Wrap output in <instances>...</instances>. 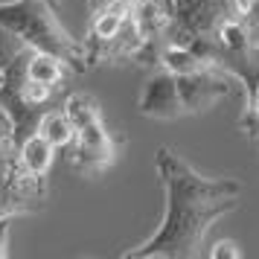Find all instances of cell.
Instances as JSON below:
<instances>
[{"label":"cell","instance_id":"1","mask_svg":"<svg viewBox=\"0 0 259 259\" xmlns=\"http://www.w3.org/2000/svg\"><path fill=\"white\" fill-rule=\"evenodd\" d=\"M154 166L166 192V215L160 227L125 259H192L204 256V239L215 222L242 201V184L222 175H201L172 146L154 152Z\"/></svg>","mask_w":259,"mask_h":259},{"label":"cell","instance_id":"2","mask_svg":"<svg viewBox=\"0 0 259 259\" xmlns=\"http://www.w3.org/2000/svg\"><path fill=\"white\" fill-rule=\"evenodd\" d=\"M0 21L24 38L26 47L59 56L73 73L91 70L84 41L73 38L61 26L50 0H9V3H0Z\"/></svg>","mask_w":259,"mask_h":259},{"label":"cell","instance_id":"3","mask_svg":"<svg viewBox=\"0 0 259 259\" xmlns=\"http://www.w3.org/2000/svg\"><path fill=\"white\" fill-rule=\"evenodd\" d=\"M61 108L67 111V117L76 125V137L64 149V157L70 160V166L79 175H99L117 157V143L108 134L105 122H102V111L99 102L88 94H70Z\"/></svg>","mask_w":259,"mask_h":259},{"label":"cell","instance_id":"4","mask_svg":"<svg viewBox=\"0 0 259 259\" xmlns=\"http://www.w3.org/2000/svg\"><path fill=\"white\" fill-rule=\"evenodd\" d=\"M172 29L169 41L192 44L198 38H215L227 18H236L230 0H172Z\"/></svg>","mask_w":259,"mask_h":259},{"label":"cell","instance_id":"5","mask_svg":"<svg viewBox=\"0 0 259 259\" xmlns=\"http://www.w3.org/2000/svg\"><path fill=\"white\" fill-rule=\"evenodd\" d=\"M137 0H88L91 9V29L84 38V53H88V67H96L105 59V50L125 26L131 9Z\"/></svg>","mask_w":259,"mask_h":259},{"label":"cell","instance_id":"6","mask_svg":"<svg viewBox=\"0 0 259 259\" xmlns=\"http://www.w3.org/2000/svg\"><path fill=\"white\" fill-rule=\"evenodd\" d=\"M137 111L149 119H181L184 114V102H181V91H178V76L169 70H157L149 76V82L143 84V94L137 99Z\"/></svg>","mask_w":259,"mask_h":259},{"label":"cell","instance_id":"7","mask_svg":"<svg viewBox=\"0 0 259 259\" xmlns=\"http://www.w3.org/2000/svg\"><path fill=\"white\" fill-rule=\"evenodd\" d=\"M56 152H59V149H56L41 131H32V134L18 146V160H21V166H24L29 175L44 178L50 172V166H53Z\"/></svg>","mask_w":259,"mask_h":259},{"label":"cell","instance_id":"8","mask_svg":"<svg viewBox=\"0 0 259 259\" xmlns=\"http://www.w3.org/2000/svg\"><path fill=\"white\" fill-rule=\"evenodd\" d=\"M160 67L175 76H192V73H201L212 67L201 59L195 50H189L187 44H175V41H166L163 50H160Z\"/></svg>","mask_w":259,"mask_h":259},{"label":"cell","instance_id":"9","mask_svg":"<svg viewBox=\"0 0 259 259\" xmlns=\"http://www.w3.org/2000/svg\"><path fill=\"white\" fill-rule=\"evenodd\" d=\"M24 70H26V79H32V82L59 88V84L64 82V76H67L70 67H67L59 56H50V53H41V50H29Z\"/></svg>","mask_w":259,"mask_h":259},{"label":"cell","instance_id":"10","mask_svg":"<svg viewBox=\"0 0 259 259\" xmlns=\"http://www.w3.org/2000/svg\"><path fill=\"white\" fill-rule=\"evenodd\" d=\"M38 131H41L56 149H67L73 143V137H76V125H73V119L67 117L64 108H50V111H44V117L38 122Z\"/></svg>","mask_w":259,"mask_h":259},{"label":"cell","instance_id":"11","mask_svg":"<svg viewBox=\"0 0 259 259\" xmlns=\"http://www.w3.org/2000/svg\"><path fill=\"white\" fill-rule=\"evenodd\" d=\"M26 50H29V47H26L24 38L0 21V70L6 73L15 61H18V56H24Z\"/></svg>","mask_w":259,"mask_h":259},{"label":"cell","instance_id":"12","mask_svg":"<svg viewBox=\"0 0 259 259\" xmlns=\"http://www.w3.org/2000/svg\"><path fill=\"white\" fill-rule=\"evenodd\" d=\"M207 256H210V259H242V250H239L236 242L222 239V242H215V245L207 250Z\"/></svg>","mask_w":259,"mask_h":259},{"label":"cell","instance_id":"13","mask_svg":"<svg viewBox=\"0 0 259 259\" xmlns=\"http://www.w3.org/2000/svg\"><path fill=\"white\" fill-rule=\"evenodd\" d=\"M9 230H12V215L0 219V259L9 256Z\"/></svg>","mask_w":259,"mask_h":259},{"label":"cell","instance_id":"14","mask_svg":"<svg viewBox=\"0 0 259 259\" xmlns=\"http://www.w3.org/2000/svg\"><path fill=\"white\" fill-rule=\"evenodd\" d=\"M253 3H256V0H230L236 18H247V15H250V9H253Z\"/></svg>","mask_w":259,"mask_h":259},{"label":"cell","instance_id":"15","mask_svg":"<svg viewBox=\"0 0 259 259\" xmlns=\"http://www.w3.org/2000/svg\"><path fill=\"white\" fill-rule=\"evenodd\" d=\"M247 24H250V32H253V38H256V44H259V0L253 3V9L247 15Z\"/></svg>","mask_w":259,"mask_h":259},{"label":"cell","instance_id":"16","mask_svg":"<svg viewBox=\"0 0 259 259\" xmlns=\"http://www.w3.org/2000/svg\"><path fill=\"white\" fill-rule=\"evenodd\" d=\"M3 79H6V73H3V70H0V84H3Z\"/></svg>","mask_w":259,"mask_h":259},{"label":"cell","instance_id":"17","mask_svg":"<svg viewBox=\"0 0 259 259\" xmlns=\"http://www.w3.org/2000/svg\"><path fill=\"white\" fill-rule=\"evenodd\" d=\"M160 3H166V6H172V0H160Z\"/></svg>","mask_w":259,"mask_h":259},{"label":"cell","instance_id":"18","mask_svg":"<svg viewBox=\"0 0 259 259\" xmlns=\"http://www.w3.org/2000/svg\"><path fill=\"white\" fill-rule=\"evenodd\" d=\"M50 3H53V6H56V3H59V0H50Z\"/></svg>","mask_w":259,"mask_h":259}]
</instances>
